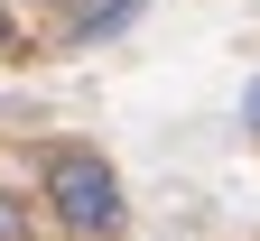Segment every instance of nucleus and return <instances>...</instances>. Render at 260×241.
<instances>
[{"mask_svg": "<svg viewBox=\"0 0 260 241\" xmlns=\"http://www.w3.org/2000/svg\"><path fill=\"white\" fill-rule=\"evenodd\" d=\"M38 204L65 241H121L130 232V186L93 140H56L38 149Z\"/></svg>", "mask_w": 260, "mask_h": 241, "instance_id": "nucleus-1", "label": "nucleus"}, {"mask_svg": "<svg viewBox=\"0 0 260 241\" xmlns=\"http://www.w3.org/2000/svg\"><path fill=\"white\" fill-rule=\"evenodd\" d=\"M0 241H38V204H19L10 186H0Z\"/></svg>", "mask_w": 260, "mask_h": 241, "instance_id": "nucleus-2", "label": "nucleus"}, {"mask_svg": "<svg viewBox=\"0 0 260 241\" xmlns=\"http://www.w3.org/2000/svg\"><path fill=\"white\" fill-rule=\"evenodd\" d=\"M0 56H19V10L0 0Z\"/></svg>", "mask_w": 260, "mask_h": 241, "instance_id": "nucleus-3", "label": "nucleus"}, {"mask_svg": "<svg viewBox=\"0 0 260 241\" xmlns=\"http://www.w3.org/2000/svg\"><path fill=\"white\" fill-rule=\"evenodd\" d=\"M242 130H251V140H260V84L242 93Z\"/></svg>", "mask_w": 260, "mask_h": 241, "instance_id": "nucleus-4", "label": "nucleus"}]
</instances>
